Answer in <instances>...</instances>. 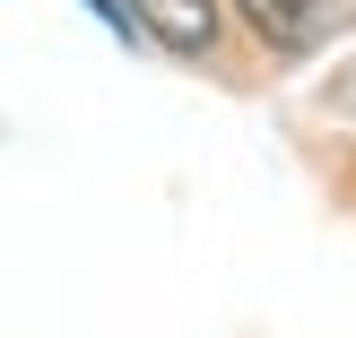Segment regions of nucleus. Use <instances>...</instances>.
Here are the masks:
<instances>
[{"mask_svg":"<svg viewBox=\"0 0 356 338\" xmlns=\"http://www.w3.org/2000/svg\"><path fill=\"white\" fill-rule=\"evenodd\" d=\"M113 9L131 26V44H165L183 61L218 52V0H113Z\"/></svg>","mask_w":356,"mask_h":338,"instance_id":"f257e3e1","label":"nucleus"},{"mask_svg":"<svg viewBox=\"0 0 356 338\" xmlns=\"http://www.w3.org/2000/svg\"><path fill=\"white\" fill-rule=\"evenodd\" d=\"M243 17H252V35L261 44H278V52H305V44H322L330 26L356 9V0H235Z\"/></svg>","mask_w":356,"mask_h":338,"instance_id":"f03ea898","label":"nucleus"}]
</instances>
